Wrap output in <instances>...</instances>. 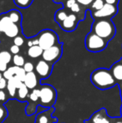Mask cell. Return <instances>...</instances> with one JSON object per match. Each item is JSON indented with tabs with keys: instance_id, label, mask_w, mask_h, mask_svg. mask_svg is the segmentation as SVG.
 Instances as JSON below:
<instances>
[{
	"instance_id": "obj_1",
	"label": "cell",
	"mask_w": 122,
	"mask_h": 123,
	"mask_svg": "<svg viewBox=\"0 0 122 123\" xmlns=\"http://www.w3.org/2000/svg\"><path fill=\"white\" fill-rule=\"evenodd\" d=\"M90 80L92 84L99 90L110 89L117 84L110 70L105 68H99L94 70L90 76Z\"/></svg>"
},
{
	"instance_id": "obj_2",
	"label": "cell",
	"mask_w": 122,
	"mask_h": 123,
	"mask_svg": "<svg viewBox=\"0 0 122 123\" xmlns=\"http://www.w3.org/2000/svg\"><path fill=\"white\" fill-rule=\"evenodd\" d=\"M91 32L109 42L116 35V28L110 18H99L92 24Z\"/></svg>"
},
{
	"instance_id": "obj_3",
	"label": "cell",
	"mask_w": 122,
	"mask_h": 123,
	"mask_svg": "<svg viewBox=\"0 0 122 123\" xmlns=\"http://www.w3.org/2000/svg\"><path fill=\"white\" fill-rule=\"evenodd\" d=\"M85 44L87 50L93 53H98L107 47L108 41L100 38L93 32H90L85 37Z\"/></svg>"
},
{
	"instance_id": "obj_4",
	"label": "cell",
	"mask_w": 122,
	"mask_h": 123,
	"mask_svg": "<svg viewBox=\"0 0 122 123\" xmlns=\"http://www.w3.org/2000/svg\"><path fill=\"white\" fill-rule=\"evenodd\" d=\"M37 39H39V45L43 50L49 49L52 46L57 44L58 35L54 31L51 29H44L38 34Z\"/></svg>"
},
{
	"instance_id": "obj_5",
	"label": "cell",
	"mask_w": 122,
	"mask_h": 123,
	"mask_svg": "<svg viewBox=\"0 0 122 123\" xmlns=\"http://www.w3.org/2000/svg\"><path fill=\"white\" fill-rule=\"evenodd\" d=\"M118 13V7L105 3L104 7L98 11L91 12V15L94 20L99 18H113Z\"/></svg>"
},
{
	"instance_id": "obj_6",
	"label": "cell",
	"mask_w": 122,
	"mask_h": 123,
	"mask_svg": "<svg viewBox=\"0 0 122 123\" xmlns=\"http://www.w3.org/2000/svg\"><path fill=\"white\" fill-rule=\"evenodd\" d=\"M62 44H57L55 45L52 46L49 49L44 50L43 52V60L46 62H50V63H54L60 58L62 55Z\"/></svg>"
},
{
	"instance_id": "obj_7",
	"label": "cell",
	"mask_w": 122,
	"mask_h": 123,
	"mask_svg": "<svg viewBox=\"0 0 122 123\" xmlns=\"http://www.w3.org/2000/svg\"><path fill=\"white\" fill-rule=\"evenodd\" d=\"M55 91L50 86L43 87L40 90V100L43 104H50L54 100Z\"/></svg>"
},
{
	"instance_id": "obj_8",
	"label": "cell",
	"mask_w": 122,
	"mask_h": 123,
	"mask_svg": "<svg viewBox=\"0 0 122 123\" xmlns=\"http://www.w3.org/2000/svg\"><path fill=\"white\" fill-rule=\"evenodd\" d=\"M77 23H78L77 16L74 13H71V14H69L67 18L60 24V27L64 31L71 32V31H74L76 29Z\"/></svg>"
},
{
	"instance_id": "obj_9",
	"label": "cell",
	"mask_w": 122,
	"mask_h": 123,
	"mask_svg": "<svg viewBox=\"0 0 122 123\" xmlns=\"http://www.w3.org/2000/svg\"><path fill=\"white\" fill-rule=\"evenodd\" d=\"M90 122L91 123H111L110 119L108 117L106 113V110L105 108L100 109L97 112L92 116L90 118Z\"/></svg>"
},
{
	"instance_id": "obj_10",
	"label": "cell",
	"mask_w": 122,
	"mask_h": 123,
	"mask_svg": "<svg viewBox=\"0 0 122 123\" xmlns=\"http://www.w3.org/2000/svg\"><path fill=\"white\" fill-rule=\"evenodd\" d=\"M36 72L43 78H46L49 75L51 72V66L48 62L44 60H39L35 67Z\"/></svg>"
},
{
	"instance_id": "obj_11",
	"label": "cell",
	"mask_w": 122,
	"mask_h": 123,
	"mask_svg": "<svg viewBox=\"0 0 122 123\" xmlns=\"http://www.w3.org/2000/svg\"><path fill=\"white\" fill-rule=\"evenodd\" d=\"M110 71L112 73L113 77L116 80L117 83L122 82V58L115 64L110 68Z\"/></svg>"
},
{
	"instance_id": "obj_12",
	"label": "cell",
	"mask_w": 122,
	"mask_h": 123,
	"mask_svg": "<svg viewBox=\"0 0 122 123\" xmlns=\"http://www.w3.org/2000/svg\"><path fill=\"white\" fill-rule=\"evenodd\" d=\"M23 83L28 87V89H34L38 84L37 76H36L35 73L34 71L30 72V73H27Z\"/></svg>"
},
{
	"instance_id": "obj_13",
	"label": "cell",
	"mask_w": 122,
	"mask_h": 123,
	"mask_svg": "<svg viewBox=\"0 0 122 123\" xmlns=\"http://www.w3.org/2000/svg\"><path fill=\"white\" fill-rule=\"evenodd\" d=\"M18 33H19V29H18V26L16 24L11 23L6 29L3 31V34L6 36H8V38H13L18 36Z\"/></svg>"
},
{
	"instance_id": "obj_14",
	"label": "cell",
	"mask_w": 122,
	"mask_h": 123,
	"mask_svg": "<svg viewBox=\"0 0 122 123\" xmlns=\"http://www.w3.org/2000/svg\"><path fill=\"white\" fill-rule=\"evenodd\" d=\"M43 52H44V50L39 45H33L32 47L29 48L28 55L33 59H36L41 56L43 55Z\"/></svg>"
},
{
	"instance_id": "obj_15",
	"label": "cell",
	"mask_w": 122,
	"mask_h": 123,
	"mask_svg": "<svg viewBox=\"0 0 122 123\" xmlns=\"http://www.w3.org/2000/svg\"><path fill=\"white\" fill-rule=\"evenodd\" d=\"M7 15H8V17L10 18V20H11L13 24H16V25L20 23L22 20V14L18 10H15V9L10 10V11L7 13Z\"/></svg>"
},
{
	"instance_id": "obj_16",
	"label": "cell",
	"mask_w": 122,
	"mask_h": 123,
	"mask_svg": "<svg viewBox=\"0 0 122 123\" xmlns=\"http://www.w3.org/2000/svg\"><path fill=\"white\" fill-rule=\"evenodd\" d=\"M11 60H12V55L10 52L5 51V50L0 52V61L8 64L11 61Z\"/></svg>"
},
{
	"instance_id": "obj_17",
	"label": "cell",
	"mask_w": 122,
	"mask_h": 123,
	"mask_svg": "<svg viewBox=\"0 0 122 123\" xmlns=\"http://www.w3.org/2000/svg\"><path fill=\"white\" fill-rule=\"evenodd\" d=\"M33 1L34 0H13L15 5L21 8H26L29 7Z\"/></svg>"
},
{
	"instance_id": "obj_18",
	"label": "cell",
	"mask_w": 122,
	"mask_h": 123,
	"mask_svg": "<svg viewBox=\"0 0 122 123\" xmlns=\"http://www.w3.org/2000/svg\"><path fill=\"white\" fill-rule=\"evenodd\" d=\"M29 94V89L26 86L24 85V83L22 84V86L18 88V97H19L21 100H23Z\"/></svg>"
},
{
	"instance_id": "obj_19",
	"label": "cell",
	"mask_w": 122,
	"mask_h": 123,
	"mask_svg": "<svg viewBox=\"0 0 122 123\" xmlns=\"http://www.w3.org/2000/svg\"><path fill=\"white\" fill-rule=\"evenodd\" d=\"M13 62L15 66H18V67H23V65L25 64V60L23 59V57L19 55H16L13 56Z\"/></svg>"
},
{
	"instance_id": "obj_20",
	"label": "cell",
	"mask_w": 122,
	"mask_h": 123,
	"mask_svg": "<svg viewBox=\"0 0 122 123\" xmlns=\"http://www.w3.org/2000/svg\"><path fill=\"white\" fill-rule=\"evenodd\" d=\"M105 3L104 0H94V2L92 3V4L90 5V6H91L92 12L98 11V10L101 9V8L104 7Z\"/></svg>"
},
{
	"instance_id": "obj_21",
	"label": "cell",
	"mask_w": 122,
	"mask_h": 123,
	"mask_svg": "<svg viewBox=\"0 0 122 123\" xmlns=\"http://www.w3.org/2000/svg\"><path fill=\"white\" fill-rule=\"evenodd\" d=\"M67 16H68V15H67V13H65L64 10H58V11L56 12L54 18H55V21L57 22V23L61 24L62 22L67 18Z\"/></svg>"
},
{
	"instance_id": "obj_22",
	"label": "cell",
	"mask_w": 122,
	"mask_h": 123,
	"mask_svg": "<svg viewBox=\"0 0 122 123\" xmlns=\"http://www.w3.org/2000/svg\"><path fill=\"white\" fill-rule=\"evenodd\" d=\"M7 89H8V93H9L10 96H15L17 87H16V86L14 85V83L13 82L12 79L9 80H8V84H7Z\"/></svg>"
},
{
	"instance_id": "obj_23",
	"label": "cell",
	"mask_w": 122,
	"mask_h": 123,
	"mask_svg": "<svg viewBox=\"0 0 122 123\" xmlns=\"http://www.w3.org/2000/svg\"><path fill=\"white\" fill-rule=\"evenodd\" d=\"M26 72H25V70H23V67H18V70H17V72H16V74L15 75L17 76L18 78H19L20 80H21L22 82H23L25 80V76H26Z\"/></svg>"
},
{
	"instance_id": "obj_24",
	"label": "cell",
	"mask_w": 122,
	"mask_h": 123,
	"mask_svg": "<svg viewBox=\"0 0 122 123\" xmlns=\"http://www.w3.org/2000/svg\"><path fill=\"white\" fill-rule=\"evenodd\" d=\"M23 70H25V72L26 73H30V72H33V70H34V65H33L31 62H26V63L24 64V65H23Z\"/></svg>"
},
{
	"instance_id": "obj_25",
	"label": "cell",
	"mask_w": 122,
	"mask_h": 123,
	"mask_svg": "<svg viewBox=\"0 0 122 123\" xmlns=\"http://www.w3.org/2000/svg\"><path fill=\"white\" fill-rule=\"evenodd\" d=\"M13 44H14L15 45L20 47V46H22L24 44V39H23L21 36H17V37H15L14 39H13Z\"/></svg>"
},
{
	"instance_id": "obj_26",
	"label": "cell",
	"mask_w": 122,
	"mask_h": 123,
	"mask_svg": "<svg viewBox=\"0 0 122 123\" xmlns=\"http://www.w3.org/2000/svg\"><path fill=\"white\" fill-rule=\"evenodd\" d=\"M12 80H13V82L14 83V85L16 86L17 89H18V88L20 87V86H22V84H23V82H22L21 80L19 79V78H18L16 75H14L13 78H12Z\"/></svg>"
},
{
	"instance_id": "obj_27",
	"label": "cell",
	"mask_w": 122,
	"mask_h": 123,
	"mask_svg": "<svg viewBox=\"0 0 122 123\" xmlns=\"http://www.w3.org/2000/svg\"><path fill=\"white\" fill-rule=\"evenodd\" d=\"M76 2L79 4L84 5V6H89V5L92 4L94 0H76Z\"/></svg>"
},
{
	"instance_id": "obj_28",
	"label": "cell",
	"mask_w": 122,
	"mask_h": 123,
	"mask_svg": "<svg viewBox=\"0 0 122 123\" xmlns=\"http://www.w3.org/2000/svg\"><path fill=\"white\" fill-rule=\"evenodd\" d=\"M10 53L13 54L14 55H18V54L19 53V47L17 46V45H15V44L12 45L11 47H10Z\"/></svg>"
},
{
	"instance_id": "obj_29",
	"label": "cell",
	"mask_w": 122,
	"mask_h": 123,
	"mask_svg": "<svg viewBox=\"0 0 122 123\" xmlns=\"http://www.w3.org/2000/svg\"><path fill=\"white\" fill-rule=\"evenodd\" d=\"M70 10H71V12H73V13H78L80 11V4H79L78 3H76L75 5H73V7H72V8H70Z\"/></svg>"
},
{
	"instance_id": "obj_30",
	"label": "cell",
	"mask_w": 122,
	"mask_h": 123,
	"mask_svg": "<svg viewBox=\"0 0 122 123\" xmlns=\"http://www.w3.org/2000/svg\"><path fill=\"white\" fill-rule=\"evenodd\" d=\"M3 78H4L5 80H11L12 78L13 77V74H12L11 73H10V72L8 71V70H7L6 71H4V72H3Z\"/></svg>"
},
{
	"instance_id": "obj_31",
	"label": "cell",
	"mask_w": 122,
	"mask_h": 123,
	"mask_svg": "<svg viewBox=\"0 0 122 123\" xmlns=\"http://www.w3.org/2000/svg\"><path fill=\"white\" fill-rule=\"evenodd\" d=\"M6 117V111H5V109L3 107L0 106V123L2 122V121L4 119V117Z\"/></svg>"
},
{
	"instance_id": "obj_32",
	"label": "cell",
	"mask_w": 122,
	"mask_h": 123,
	"mask_svg": "<svg viewBox=\"0 0 122 123\" xmlns=\"http://www.w3.org/2000/svg\"><path fill=\"white\" fill-rule=\"evenodd\" d=\"M7 70H8V64L0 61V71L4 72V71H6Z\"/></svg>"
},
{
	"instance_id": "obj_33",
	"label": "cell",
	"mask_w": 122,
	"mask_h": 123,
	"mask_svg": "<svg viewBox=\"0 0 122 123\" xmlns=\"http://www.w3.org/2000/svg\"><path fill=\"white\" fill-rule=\"evenodd\" d=\"M104 1H105V3H107V4L117 6L118 3H119V2H120V0H104Z\"/></svg>"
},
{
	"instance_id": "obj_34",
	"label": "cell",
	"mask_w": 122,
	"mask_h": 123,
	"mask_svg": "<svg viewBox=\"0 0 122 123\" xmlns=\"http://www.w3.org/2000/svg\"><path fill=\"white\" fill-rule=\"evenodd\" d=\"M76 0H67L66 2V7L68 8H71L72 7H73V5H75V3H76Z\"/></svg>"
},
{
	"instance_id": "obj_35",
	"label": "cell",
	"mask_w": 122,
	"mask_h": 123,
	"mask_svg": "<svg viewBox=\"0 0 122 123\" xmlns=\"http://www.w3.org/2000/svg\"><path fill=\"white\" fill-rule=\"evenodd\" d=\"M18 66H11V67H9V68H8V70L12 74H13V76L16 74V72H17V70H18Z\"/></svg>"
},
{
	"instance_id": "obj_36",
	"label": "cell",
	"mask_w": 122,
	"mask_h": 123,
	"mask_svg": "<svg viewBox=\"0 0 122 123\" xmlns=\"http://www.w3.org/2000/svg\"><path fill=\"white\" fill-rule=\"evenodd\" d=\"M7 84H8V82L6 81V80H5L4 78H3V79L0 80V90L2 91L3 89H4L7 86Z\"/></svg>"
},
{
	"instance_id": "obj_37",
	"label": "cell",
	"mask_w": 122,
	"mask_h": 123,
	"mask_svg": "<svg viewBox=\"0 0 122 123\" xmlns=\"http://www.w3.org/2000/svg\"><path fill=\"white\" fill-rule=\"evenodd\" d=\"M29 98H30V100H33V101H37L38 100V99H39V97L37 96L36 94H34V92H32L31 94L29 95Z\"/></svg>"
},
{
	"instance_id": "obj_38",
	"label": "cell",
	"mask_w": 122,
	"mask_h": 123,
	"mask_svg": "<svg viewBox=\"0 0 122 123\" xmlns=\"http://www.w3.org/2000/svg\"><path fill=\"white\" fill-rule=\"evenodd\" d=\"M39 123H48V118L44 116H42V117L39 118Z\"/></svg>"
},
{
	"instance_id": "obj_39",
	"label": "cell",
	"mask_w": 122,
	"mask_h": 123,
	"mask_svg": "<svg viewBox=\"0 0 122 123\" xmlns=\"http://www.w3.org/2000/svg\"><path fill=\"white\" fill-rule=\"evenodd\" d=\"M5 97H6V96H5V93L3 92V91H0V100H4Z\"/></svg>"
},
{
	"instance_id": "obj_40",
	"label": "cell",
	"mask_w": 122,
	"mask_h": 123,
	"mask_svg": "<svg viewBox=\"0 0 122 123\" xmlns=\"http://www.w3.org/2000/svg\"><path fill=\"white\" fill-rule=\"evenodd\" d=\"M33 92H34V94H36L38 96H39V98H40V90H38V89H34V90H33Z\"/></svg>"
},
{
	"instance_id": "obj_41",
	"label": "cell",
	"mask_w": 122,
	"mask_h": 123,
	"mask_svg": "<svg viewBox=\"0 0 122 123\" xmlns=\"http://www.w3.org/2000/svg\"><path fill=\"white\" fill-rule=\"evenodd\" d=\"M33 45H39V39L37 38H34V39H32Z\"/></svg>"
},
{
	"instance_id": "obj_42",
	"label": "cell",
	"mask_w": 122,
	"mask_h": 123,
	"mask_svg": "<svg viewBox=\"0 0 122 123\" xmlns=\"http://www.w3.org/2000/svg\"><path fill=\"white\" fill-rule=\"evenodd\" d=\"M28 46H29V47H32V46H33V42H32V40H29V42H28Z\"/></svg>"
},
{
	"instance_id": "obj_43",
	"label": "cell",
	"mask_w": 122,
	"mask_h": 123,
	"mask_svg": "<svg viewBox=\"0 0 122 123\" xmlns=\"http://www.w3.org/2000/svg\"><path fill=\"white\" fill-rule=\"evenodd\" d=\"M119 86H120V89H121V91H122V82H121V83H120Z\"/></svg>"
},
{
	"instance_id": "obj_44",
	"label": "cell",
	"mask_w": 122,
	"mask_h": 123,
	"mask_svg": "<svg viewBox=\"0 0 122 123\" xmlns=\"http://www.w3.org/2000/svg\"><path fill=\"white\" fill-rule=\"evenodd\" d=\"M115 123H122V120H118V121H116Z\"/></svg>"
},
{
	"instance_id": "obj_45",
	"label": "cell",
	"mask_w": 122,
	"mask_h": 123,
	"mask_svg": "<svg viewBox=\"0 0 122 123\" xmlns=\"http://www.w3.org/2000/svg\"><path fill=\"white\" fill-rule=\"evenodd\" d=\"M2 79H3V74H2L1 73H0V80H1Z\"/></svg>"
},
{
	"instance_id": "obj_46",
	"label": "cell",
	"mask_w": 122,
	"mask_h": 123,
	"mask_svg": "<svg viewBox=\"0 0 122 123\" xmlns=\"http://www.w3.org/2000/svg\"><path fill=\"white\" fill-rule=\"evenodd\" d=\"M121 99H122V91H121Z\"/></svg>"
},
{
	"instance_id": "obj_47",
	"label": "cell",
	"mask_w": 122,
	"mask_h": 123,
	"mask_svg": "<svg viewBox=\"0 0 122 123\" xmlns=\"http://www.w3.org/2000/svg\"><path fill=\"white\" fill-rule=\"evenodd\" d=\"M121 114H122V106H121Z\"/></svg>"
},
{
	"instance_id": "obj_48",
	"label": "cell",
	"mask_w": 122,
	"mask_h": 123,
	"mask_svg": "<svg viewBox=\"0 0 122 123\" xmlns=\"http://www.w3.org/2000/svg\"><path fill=\"white\" fill-rule=\"evenodd\" d=\"M0 34H1V31H0Z\"/></svg>"
}]
</instances>
